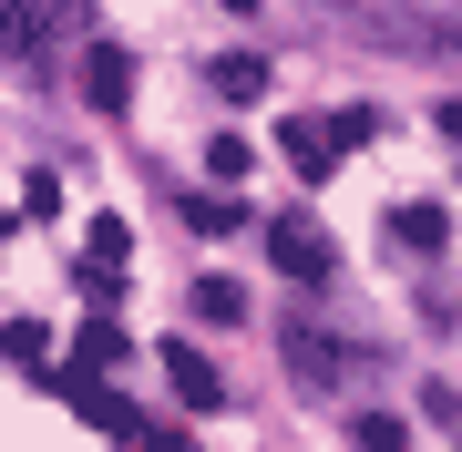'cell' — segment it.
Returning a JSON list of instances; mask_svg holds the SVG:
<instances>
[{
	"mask_svg": "<svg viewBox=\"0 0 462 452\" xmlns=\"http://www.w3.org/2000/svg\"><path fill=\"white\" fill-rule=\"evenodd\" d=\"M51 401H72V411H83L93 421V432H144V421H134V401H124V391L114 381H103V370H83V360H62V370H51Z\"/></svg>",
	"mask_w": 462,
	"mask_h": 452,
	"instance_id": "obj_1",
	"label": "cell"
},
{
	"mask_svg": "<svg viewBox=\"0 0 462 452\" xmlns=\"http://www.w3.org/2000/svg\"><path fill=\"white\" fill-rule=\"evenodd\" d=\"M267 257H278V268H288L298 288H319V278L339 268V247H329V226H309V217H278V226H267Z\"/></svg>",
	"mask_w": 462,
	"mask_h": 452,
	"instance_id": "obj_2",
	"label": "cell"
},
{
	"mask_svg": "<svg viewBox=\"0 0 462 452\" xmlns=\"http://www.w3.org/2000/svg\"><path fill=\"white\" fill-rule=\"evenodd\" d=\"M329 11H349V21H360V32H380V42H401V51H442V21L401 11V0H329Z\"/></svg>",
	"mask_w": 462,
	"mask_h": 452,
	"instance_id": "obj_3",
	"label": "cell"
},
{
	"mask_svg": "<svg viewBox=\"0 0 462 452\" xmlns=\"http://www.w3.org/2000/svg\"><path fill=\"white\" fill-rule=\"evenodd\" d=\"M165 381L185 411H226V381H216V360L196 350V339H165Z\"/></svg>",
	"mask_w": 462,
	"mask_h": 452,
	"instance_id": "obj_4",
	"label": "cell"
},
{
	"mask_svg": "<svg viewBox=\"0 0 462 452\" xmlns=\"http://www.w3.org/2000/svg\"><path fill=\"white\" fill-rule=\"evenodd\" d=\"M83 103H93V114H124V103H134V51L124 42H93L83 51Z\"/></svg>",
	"mask_w": 462,
	"mask_h": 452,
	"instance_id": "obj_5",
	"label": "cell"
},
{
	"mask_svg": "<svg viewBox=\"0 0 462 452\" xmlns=\"http://www.w3.org/2000/svg\"><path fill=\"white\" fill-rule=\"evenodd\" d=\"M278 339H288V370H298V391H329V381H339V339H319L309 318H288Z\"/></svg>",
	"mask_w": 462,
	"mask_h": 452,
	"instance_id": "obj_6",
	"label": "cell"
},
{
	"mask_svg": "<svg viewBox=\"0 0 462 452\" xmlns=\"http://www.w3.org/2000/svg\"><path fill=\"white\" fill-rule=\"evenodd\" d=\"M339 154H349L339 124H319V114H298V124H288V165H298V175H329Z\"/></svg>",
	"mask_w": 462,
	"mask_h": 452,
	"instance_id": "obj_7",
	"label": "cell"
},
{
	"mask_svg": "<svg viewBox=\"0 0 462 452\" xmlns=\"http://www.w3.org/2000/svg\"><path fill=\"white\" fill-rule=\"evenodd\" d=\"M442 236H452V217H442V206H431V196H411V206H391V247H411V257H431V247H442Z\"/></svg>",
	"mask_w": 462,
	"mask_h": 452,
	"instance_id": "obj_8",
	"label": "cell"
},
{
	"mask_svg": "<svg viewBox=\"0 0 462 452\" xmlns=\"http://www.w3.org/2000/svg\"><path fill=\"white\" fill-rule=\"evenodd\" d=\"M216 93H226V103H257L267 93V62H257V51H226V62H216Z\"/></svg>",
	"mask_w": 462,
	"mask_h": 452,
	"instance_id": "obj_9",
	"label": "cell"
},
{
	"mask_svg": "<svg viewBox=\"0 0 462 452\" xmlns=\"http://www.w3.org/2000/svg\"><path fill=\"white\" fill-rule=\"evenodd\" d=\"M185 299H196V318H206V329H226V318H247V299H236V278H196Z\"/></svg>",
	"mask_w": 462,
	"mask_h": 452,
	"instance_id": "obj_10",
	"label": "cell"
},
{
	"mask_svg": "<svg viewBox=\"0 0 462 452\" xmlns=\"http://www.w3.org/2000/svg\"><path fill=\"white\" fill-rule=\"evenodd\" d=\"M72 360H83V370H114V360H124V329L93 309V318H83V339H72Z\"/></svg>",
	"mask_w": 462,
	"mask_h": 452,
	"instance_id": "obj_11",
	"label": "cell"
},
{
	"mask_svg": "<svg viewBox=\"0 0 462 452\" xmlns=\"http://www.w3.org/2000/svg\"><path fill=\"white\" fill-rule=\"evenodd\" d=\"M349 442H360V452H411V421H401V411H360Z\"/></svg>",
	"mask_w": 462,
	"mask_h": 452,
	"instance_id": "obj_12",
	"label": "cell"
},
{
	"mask_svg": "<svg viewBox=\"0 0 462 452\" xmlns=\"http://www.w3.org/2000/svg\"><path fill=\"white\" fill-rule=\"evenodd\" d=\"M0 350H11L21 370H42V360H51V329H42V318H11V329H0Z\"/></svg>",
	"mask_w": 462,
	"mask_h": 452,
	"instance_id": "obj_13",
	"label": "cell"
},
{
	"mask_svg": "<svg viewBox=\"0 0 462 452\" xmlns=\"http://www.w3.org/2000/svg\"><path fill=\"white\" fill-rule=\"evenodd\" d=\"M124 247H134V236H124V217H93V236H83V268H124Z\"/></svg>",
	"mask_w": 462,
	"mask_h": 452,
	"instance_id": "obj_14",
	"label": "cell"
},
{
	"mask_svg": "<svg viewBox=\"0 0 462 452\" xmlns=\"http://www.w3.org/2000/svg\"><path fill=\"white\" fill-rule=\"evenodd\" d=\"M42 42V21H32V0H0V51H32Z\"/></svg>",
	"mask_w": 462,
	"mask_h": 452,
	"instance_id": "obj_15",
	"label": "cell"
},
{
	"mask_svg": "<svg viewBox=\"0 0 462 452\" xmlns=\"http://www.w3.org/2000/svg\"><path fill=\"white\" fill-rule=\"evenodd\" d=\"M185 226H196V236H226L236 206H226V196H185Z\"/></svg>",
	"mask_w": 462,
	"mask_h": 452,
	"instance_id": "obj_16",
	"label": "cell"
},
{
	"mask_svg": "<svg viewBox=\"0 0 462 452\" xmlns=\"http://www.w3.org/2000/svg\"><path fill=\"white\" fill-rule=\"evenodd\" d=\"M206 165L226 175V185H247V165H257V154H247V134H216V154H206Z\"/></svg>",
	"mask_w": 462,
	"mask_h": 452,
	"instance_id": "obj_17",
	"label": "cell"
},
{
	"mask_svg": "<svg viewBox=\"0 0 462 452\" xmlns=\"http://www.w3.org/2000/svg\"><path fill=\"white\" fill-rule=\"evenodd\" d=\"M124 452H196V442H185V432H134Z\"/></svg>",
	"mask_w": 462,
	"mask_h": 452,
	"instance_id": "obj_18",
	"label": "cell"
},
{
	"mask_svg": "<svg viewBox=\"0 0 462 452\" xmlns=\"http://www.w3.org/2000/svg\"><path fill=\"white\" fill-rule=\"evenodd\" d=\"M32 21L51 32V21H83V0H32Z\"/></svg>",
	"mask_w": 462,
	"mask_h": 452,
	"instance_id": "obj_19",
	"label": "cell"
}]
</instances>
